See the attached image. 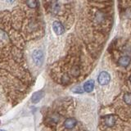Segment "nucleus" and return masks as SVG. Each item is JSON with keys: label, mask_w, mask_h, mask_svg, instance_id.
<instances>
[{"label": "nucleus", "mask_w": 131, "mask_h": 131, "mask_svg": "<svg viewBox=\"0 0 131 131\" xmlns=\"http://www.w3.org/2000/svg\"><path fill=\"white\" fill-rule=\"evenodd\" d=\"M31 57L33 59V61H34V63L36 66H38V67H40L43 62V59H44L43 53L42 51L38 50V49H35V51H33L31 54Z\"/></svg>", "instance_id": "1"}, {"label": "nucleus", "mask_w": 131, "mask_h": 131, "mask_svg": "<svg viewBox=\"0 0 131 131\" xmlns=\"http://www.w3.org/2000/svg\"><path fill=\"white\" fill-rule=\"evenodd\" d=\"M111 80V75L108 72L106 71H102L99 73L97 76V81L99 84L101 85H106L109 84Z\"/></svg>", "instance_id": "2"}, {"label": "nucleus", "mask_w": 131, "mask_h": 131, "mask_svg": "<svg viewBox=\"0 0 131 131\" xmlns=\"http://www.w3.org/2000/svg\"><path fill=\"white\" fill-rule=\"evenodd\" d=\"M52 29H53V30H54L55 34L57 35H62L65 32V29L62 26V24L59 21H54L52 23Z\"/></svg>", "instance_id": "3"}, {"label": "nucleus", "mask_w": 131, "mask_h": 131, "mask_svg": "<svg viewBox=\"0 0 131 131\" xmlns=\"http://www.w3.org/2000/svg\"><path fill=\"white\" fill-rule=\"evenodd\" d=\"M116 121V118L113 115H108V116L104 117V123L108 127H112L113 125H115Z\"/></svg>", "instance_id": "4"}, {"label": "nucleus", "mask_w": 131, "mask_h": 131, "mask_svg": "<svg viewBox=\"0 0 131 131\" xmlns=\"http://www.w3.org/2000/svg\"><path fill=\"white\" fill-rule=\"evenodd\" d=\"M77 124V121L75 118H68L64 121V126L66 129H71L75 127Z\"/></svg>", "instance_id": "5"}, {"label": "nucleus", "mask_w": 131, "mask_h": 131, "mask_svg": "<svg viewBox=\"0 0 131 131\" xmlns=\"http://www.w3.org/2000/svg\"><path fill=\"white\" fill-rule=\"evenodd\" d=\"M94 85H95V83H94V80H89L88 81H86L84 84V90L87 93H90L92 92L93 89H94Z\"/></svg>", "instance_id": "6"}, {"label": "nucleus", "mask_w": 131, "mask_h": 131, "mask_svg": "<svg viewBox=\"0 0 131 131\" xmlns=\"http://www.w3.org/2000/svg\"><path fill=\"white\" fill-rule=\"evenodd\" d=\"M43 96H44V93L43 91L36 92L32 95L31 101L33 103H38V102L43 97Z\"/></svg>", "instance_id": "7"}, {"label": "nucleus", "mask_w": 131, "mask_h": 131, "mask_svg": "<svg viewBox=\"0 0 131 131\" xmlns=\"http://www.w3.org/2000/svg\"><path fill=\"white\" fill-rule=\"evenodd\" d=\"M130 61H131L130 57L129 56H123V57H121L120 59H119L118 63L120 66H121V67H128V66L129 65Z\"/></svg>", "instance_id": "8"}, {"label": "nucleus", "mask_w": 131, "mask_h": 131, "mask_svg": "<svg viewBox=\"0 0 131 131\" xmlns=\"http://www.w3.org/2000/svg\"><path fill=\"white\" fill-rule=\"evenodd\" d=\"M123 100L127 105H131V93H126L123 96Z\"/></svg>", "instance_id": "9"}, {"label": "nucleus", "mask_w": 131, "mask_h": 131, "mask_svg": "<svg viewBox=\"0 0 131 131\" xmlns=\"http://www.w3.org/2000/svg\"><path fill=\"white\" fill-rule=\"evenodd\" d=\"M26 3L28 7H30V8H35L37 6V3L35 0H27Z\"/></svg>", "instance_id": "10"}, {"label": "nucleus", "mask_w": 131, "mask_h": 131, "mask_svg": "<svg viewBox=\"0 0 131 131\" xmlns=\"http://www.w3.org/2000/svg\"><path fill=\"white\" fill-rule=\"evenodd\" d=\"M74 93H82L84 92V89H82L81 87H76V88H75L74 89Z\"/></svg>", "instance_id": "11"}, {"label": "nucleus", "mask_w": 131, "mask_h": 131, "mask_svg": "<svg viewBox=\"0 0 131 131\" xmlns=\"http://www.w3.org/2000/svg\"><path fill=\"white\" fill-rule=\"evenodd\" d=\"M7 5H12L15 3V0H4Z\"/></svg>", "instance_id": "12"}, {"label": "nucleus", "mask_w": 131, "mask_h": 131, "mask_svg": "<svg viewBox=\"0 0 131 131\" xmlns=\"http://www.w3.org/2000/svg\"><path fill=\"white\" fill-rule=\"evenodd\" d=\"M129 82L131 83V75H130V77H129Z\"/></svg>", "instance_id": "13"}]
</instances>
